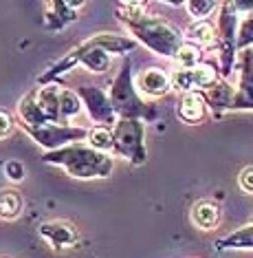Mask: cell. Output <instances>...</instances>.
Masks as SVG:
<instances>
[{"instance_id":"obj_1","label":"cell","mask_w":253,"mask_h":258,"mask_svg":"<svg viewBox=\"0 0 253 258\" xmlns=\"http://www.w3.org/2000/svg\"><path fill=\"white\" fill-rule=\"evenodd\" d=\"M55 159L64 161L68 170L77 177H93V174H106L110 170V161L97 152H88L84 148L64 150V155H57Z\"/></svg>"},{"instance_id":"obj_2","label":"cell","mask_w":253,"mask_h":258,"mask_svg":"<svg viewBox=\"0 0 253 258\" xmlns=\"http://www.w3.org/2000/svg\"><path fill=\"white\" fill-rule=\"evenodd\" d=\"M137 31L143 36V40H148L152 44V49L161 51V53H176L179 51V38L163 22H158V20L145 22V25L137 27Z\"/></svg>"},{"instance_id":"obj_3","label":"cell","mask_w":253,"mask_h":258,"mask_svg":"<svg viewBox=\"0 0 253 258\" xmlns=\"http://www.w3.org/2000/svg\"><path fill=\"white\" fill-rule=\"evenodd\" d=\"M139 89L145 95H161V93H165L170 89V80L163 71L150 69V71H143L139 75Z\"/></svg>"},{"instance_id":"obj_4","label":"cell","mask_w":253,"mask_h":258,"mask_svg":"<svg viewBox=\"0 0 253 258\" xmlns=\"http://www.w3.org/2000/svg\"><path fill=\"white\" fill-rule=\"evenodd\" d=\"M220 212H218V205L209 203V201H201L192 208V221L196 223L198 227L203 230H211V227L218 225Z\"/></svg>"},{"instance_id":"obj_5","label":"cell","mask_w":253,"mask_h":258,"mask_svg":"<svg viewBox=\"0 0 253 258\" xmlns=\"http://www.w3.org/2000/svg\"><path fill=\"white\" fill-rule=\"evenodd\" d=\"M203 97L198 93H187L183 97V104H181V113L187 121H198L203 117Z\"/></svg>"},{"instance_id":"obj_6","label":"cell","mask_w":253,"mask_h":258,"mask_svg":"<svg viewBox=\"0 0 253 258\" xmlns=\"http://www.w3.org/2000/svg\"><path fill=\"white\" fill-rule=\"evenodd\" d=\"M22 210V201L16 192H0V219H16Z\"/></svg>"},{"instance_id":"obj_7","label":"cell","mask_w":253,"mask_h":258,"mask_svg":"<svg viewBox=\"0 0 253 258\" xmlns=\"http://www.w3.org/2000/svg\"><path fill=\"white\" fill-rule=\"evenodd\" d=\"M176 60H179L181 67L185 69H196L198 67V49L192 44H183L176 51Z\"/></svg>"},{"instance_id":"obj_8","label":"cell","mask_w":253,"mask_h":258,"mask_svg":"<svg viewBox=\"0 0 253 258\" xmlns=\"http://www.w3.org/2000/svg\"><path fill=\"white\" fill-rule=\"evenodd\" d=\"M88 142L97 150H108L113 146V135H110V131H106V128H95V131L88 133Z\"/></svg>"},{"instance_id":"obj_9","label":"cell","mask_w":253,"mask_h":258,"mask_svg":"<svg viewBox=\"0 0 253 258\" xmlns=\"http://www.w3.org/2000/svg\"><path fill=\"white\" fill-rule=\"evenodd\" d=\"M192 38L198 40V42H203V44H211L216 38V31L211 25H207V22H201V25H196L192 29Z\"/></svg>"},{"instance_id":"obj_10","label":"cell","mask_w":253,"mask_h":258,"mask_svg":"<svg viewBox=\"0 0 253 258\" xmlns=\"http://www.w3.org/2000/svg\"><path fill=\"white\" fill-rule=\"evenodd\" d=\"M216 80V73L211 67H205V64H201V67H196L192 71V82L194 84H211V82Z\"/></svg>"},{"instance_id":"obj_11","label":"cell","mask_w":253,"mask_h":258,"mask_svg":"<svg viewBox=\"0 0 253 258\" xmlns=\"http://www.w3.org/2000/svg\"><path fill=\"white\" fill-rule=\"evenodd\" d=\"M84 60H86L88 67L95 69V71H104V69L108 67V57H106V53L104 51H99V49H95L91 55H86Z\"/></svg>"},{"instance_id":"obj_12","label":"cell","mask_w":253,"mask_h":258,"mask_svg":"<svg viewBox=\"0 0 253 258\" xmlns=\"http://www.w3.org/2000/svg\"><path fill=\"white\" fill-rule=\"evenodd\" d=\"M214 7H216V3H190L192 16H196V18H203V16H207Z\"/></svg>"},{"instance_id":"obj_13","label":"cell","mask_w":253,"mask_h":258,"mask_svg":"<svg viewBox=\"0 0 253 258\" xmlns=\"http://www.w3.org/2000/svg\"><path fill=\"white\" fill-rule=\"evenodd\" d=\"M174 84L179 86V89H190V86L194 84V82H192V73H187V71H176V73H174Z\"/></svg>"},{"instance_id":"obj_14","label":"cell","mask_w":253,"mask_h":258,"mask_svg":"<svg viewBox=\"0 0 253 258\" xmlns=\"http://www.w3.org/2000/svg\"><path fill=\"white\" fill-rule=\"evenodd\" d=\"M240 185H242L246 192H253V168L242 170V174H240Z\"/></svg>"},{"instance_id":"obj_15","label":"cell","mask_w":253,"mask_h":258,"mask_svg":"<svg viewBox=\"0 0 253 258\" xmlns=\"http://www.w3.org/2000/svg\"><path fill=\"white\" fill-rule=\"evenodd\" d=\"M7 174H9V177L11 179H22V177H25V172H22V166H20V163H16V161H11V163H7Z\"/></svg>"},{"instance_id":"obj_16","label":"cell","mask_w":253,"mask_h":258,"mask_svg":"<svg viewBox=\"0 0 253 258\" xmlns=\"http://www.w3.org/2000/svg\"><path fill=\"white\" fill-rule=\"evenodd\" d=\"M9 131H11V119H9V115L0 110V137H5V135H7Z\"/></svg>"}]
</instances>
